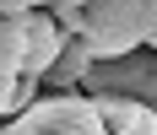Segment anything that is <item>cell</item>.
<instances>
[{
  "label": "cell",
  "mask_w": 157,
  "mask_h": 135,
  "mask_svg": "<svg viewBox=\"0 0 157 135\" xmlns=\"http://www.w3.org/2000/svg\"><path fill=\"white\" fill-rule=\"evenodd\" d=\"M49 11L65 22V32H76L92 49V60L146 43L157 27V0H81V6H49Z\"/></svg>",
  "instance_id": "obj_1"
},
{
  "label": "cell",
  "mask_w": 157,
  "mask_h": 135,
  "mask_svg": "<svg viewBox=\"0 0 157 135\" xmlns=\"http://www.w3.org/2000/svg\"><path fill=\"white\" fill-rule=\"evenodd\" d=\"M0 135H103V114L87 87H38L22 114L0 119Z\"/></svg>",
  "instance_id": "obj_2"
},
{
  "label": "cell",
  "mask_w": 157,
  "mask_h": 135,
  "mask_svg": "<svg viewBox=\"0 0 157 135\" xmlns=\"http://www.w3.org/2000/svg\"><path fill=\"white\" fill-rule=\"evenodd\" d=\"M71 43V32H65V22L49 6H33L27 16H22V76H38L44 81V70L54 65V54Z\"/></svg>",
  "instance_id": "obj_3"
},
{
  "label": "cell",
  "mask_w": 157,
  "mask_h": 135,
  "mask_svg": "<svg viewBox=\"0 0 157 135\" xmlns=\"http://www.w3.org/2000/svg\"><path fill=\"white\" fill-rule=\"evenodd\" d=\"M98 114H103V130L114 135H157V103L136 97V92H92Z\"/></svg>",
  "instance_id": "obj_4"
},
{
  "label": "cell",
  "mask_w": 157,
  "mask_h": 135,
  "mask_svg": "<svg viewBox=\"0 0 157 135\" xmlns=\"http://www.w3.org/2000/svg\"><path fill=\"white\" fill-rule=\"evenodd\" d=\"M87 65H92V49H87L76 32H71V43H65L60 54H54V65L44 70V87H81Z\"/></svg>",
  "instance_id": "obj_5"
},
{
  "label": "cell",
  "mask_w": 157,
  "mask_h": 135,
  "mask_svg": "<svg viewBox=\"0 0 157 135\" xmlns=\"http://www.w3.org/2000/svg\"><path fill=\"white\" fill-rule=\"evenodd\" d=\"M38 0H0V16H27Z\"/></svg>",
  "instance_id": "obj_6"
}]
</instances>
